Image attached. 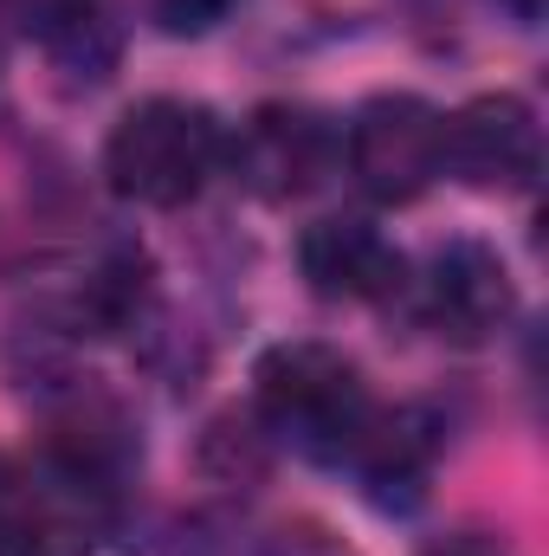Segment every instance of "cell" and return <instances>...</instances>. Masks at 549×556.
<instances>
[{
  "label": "cell",
  "mask_w": 549,
  "mask_h": 556,
  "mask_svg": "<svg viewBox=\"0 0 549 556\" xmlns=\"http://www.w3.org/2000/svg\"><path fill=\"white\" fill-rule=\"evenodd\" d=\"M439 130L446 117L413 98V91H382L369 104H356L349 130H343V162H349V181L382 201V207H408L420 201L439 175H446V155H439Z\"/></svg>",
  "instance_id": "obj_3"
},
{
  "label": "cell",
  "mask_w": 549,
  "mask_h": 556,
  "mask_svg": "<svg viewBox=\"0 0 549 556\" xmlns=\"http://www.w3.org/2000/svg\"><path fill=\"white\" fill-rule=\"evenodd\" d=\"M433 459H439V427L420 408H375L369 433L349 453V472L362 479V492L382 511H413L426 498Z\"/></svg>",
  "instance_id": "obj_9"
},
{
  "label": "cell",
  "mask_w": 549,
  "mask_h": 556,
  "mask_svg": "<svg viewBox=\"0 0 549 556\" xmlns=\"http://www.w3.org/2000/svg\"><path fill=\"white\" fill-rule=\"evenodd\" d=\"M420 285V317L446 337V343H491L511 317H518V278L505 266L498 247L485 240H446L433 247Z\"/></svg>",
  "instance_id": "obj_6"
},
{
  "label": "cell",
  "mask_w": 549,
  "mask_h": 556,
  "mask_svg": "<svg viewBox=\"0 0 549 556\" xmlns=\"http://www.w3.org/2000/svg\"><path fill=\"white\" fill-rule=\"evenodd\" d=\"M227 168V124L194 98H142L104 137V181L130 207H188Z\"/></svg>",
  "instance_id": "obj_2"
},
{
  "label": "cell",
  "mask_w": 549,
  "mask_h": 556,
  "mask_svg": "<svg viewBox=\"0 0 549 556\" xmlns=\"http://www.w3.org/2000/svg\"><path fill=\"white\" fill-rule=\"evenodd\" d=\"M420 556H511V544L491 538V531H446V538H433Z\"/></svg>",
  "instance_id": "obj_11"
},
{
  "label": "cell",
  "mask_w": 549,
  "mask_h": 556,
  "mask_svg": "<svg viewBox=\"0 0 549 556\" xmlns=\"http://www.w3.org/2000/svg\"><path fill=\"white\" fill-rule=\"evenodd\" d=\"M26 33L72 91H91L124 59V0H33Z\"/></svg>",
  "instance_id": "obj_8"
},
{
  "label": "cell",
  "mask_w": 549,
  "mask_h": 556,
  "mask_svg": "<svg viewBox=\"0 0 549 556\" xmlns=\"http://www.w3.org/2000/svg\"><path fill=\"white\" fill-rule=\"evenodd\" d=\"M20 33H26V7L20 0H0V65H7V52H13Z\"/></svg>",
  "instance_id": "obj_12"
},
{
  "label": "cell",
  "mask_w": 549,
  "mask_h": 556,
  "mask_svg": "<svg viewBox=\"0 0 549 556\" xmlns=\"http://www.w3.org/2000/svg\"><path fill=\"white\" fill-rule=\"evenodd\" d=\"M233 7H240V0H155V20H162L168 33L194 39V33H214Z\"/></svg>",
  "instance_id": "obj_10"
},
{
  "label": "cell",
  "mask_w": 549,
  "mask_h": 556,
  "mask_svg": "<svg viewBox=\"0 0 549 556\" xmlns=\"http://www.w3.org/2000/svg\"><path fill=\"white\" fill-rule=\"evenodd\" d=\"M439 155L472 194H531L544 175V124L518 91H485L446 117Z\"/></svg>",
  "instance_id": "obj_5"
},
{
  "label": "cell",
  "mask_w": 549,
  "mask_h": 556,
  "mask_svg": "<svg viewBox=\"0 0 549 556\" xmlns=\"http://www.w3.org/2000/svg\"><path fill=\"white\" fill-rule=\"evenodd\" d=\"M297 273L323 304H382L408 285V260L401 247L356 214H330L317 227H304L297 240Z\"/></svg>",
  "instance_id": "obj_7"
},
{
  "label": "cell",
  "mask_w": 549,
  "mask_h": 556,
  "mask_svg": "<svg viewBox=\"0 0 549 556\" xmlns=\"http://www.w3.org/2000/svg\"><path fill=\"white\" fill-rule=\"evenodd\" d=\"M336 149H343V137L323 111L278 98V104H259L240 130H227V168L240 175L246 194L284 207V201H304L310 188L330 181Z\"/></svg>",
  "instance_id": "obj_4"
},
{
  "label": "cell",
  "mask_w": 549,
  "mask_h": 556,
  "mask_svg": "<svg viewBox=\"0 0 549 556\" xmlns=\"http://www.w3.org/2000/svg\"><path fill=\"white\" fill-rule=\"evenodd\" d=\"M498 7H505L511 20H524V26H537V20H544V7H549V0H498Z\"/></svg>",
  "instance_id": "obj_13"
},
{
  "label": "cell",
  "mask_w": 549,
  "mask_h": 556,
  "mask_svg": "<svg viewBox=\"0 0 549 556\" xmlns=\"http://www.w3.org/2000/svg\"><path fill=\"white\" fill-rule=\"evenodd\" d=\"M375 408L382 402L336 343H272L253 363V420L317 466H349Z\"/></svg>",
  "instance_id": "obj_1"
}]
</instances>
